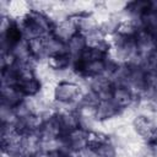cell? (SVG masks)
Here are the masks:
<instances>
[{"mask_svg": "<svg viewBox=\"0 0 157 157\" xmlns=\"http://www.w3.org/2000/svg\"><path fill=\"white\" fill-rule=\"evenodd\" d=\"M77 33H78V29H77L75 20L72 17H67V18H65L63 21H59V22L54 23L50 34L54 38H56L58 40H60V42L66 44Z\"/></svg>", "mask_w": 157, "mask_h": 157, "instance_id": "obj_2", "label": "cell"}, {"mask_svg": "<svg viewBox=\"0 0 157 157\" xmlns=\"http://www.w3.org/2000/svg\"><path fill=\"white\" fill-rule=\"evenodd\" d=\"M139 21H140L141 29L146 31L155 38L157 37V9L156 7L152 6L147 12H145L140 17Z\"/></svg>", "mask_w": 157, "mask_h": 157, "instance_id": "obj_17", "label": "cell"}, {"mask_svg": "<svg viewBox=\"0 0 157 157\" xmlns=\"http://www.w3.org/2000/svg\"><path fill=\"white\" fill-rule=\"evenodd\" d=\"M18 60L11 52L9 50H1V69H11L17 65Z\"/></svg>", "mask_w": 157, "mask_h": 157, "instance_id": "obj_23", "label": "cell"}, {"mask_svg": "<svg viewBox=\"0 0 157 157\" xmlns=\"http://www.w3.org/2000/svg\"><path fill=\"white\" fill-rule=\"evenodd\" d=\"M107 56V50H102L98 48H90L87 47L81 58L77 61L81 63H90V61H97V60H103ZM76 63V61H75Z\"/></svg>", "mask_w": 157, "mask_h": 157, "instance_id": "obj_20", "label": "cell"}, {"mask_svg": "<svg viewBox=\"0 0 157 157\" xmlns=\"http://www.w3.org/2000/svg\"><path fill=\"white\" fill-rule=\"evenodd\" d=\"M147 142V146L152 150H157V125L156 128L153 129V131L151 132V135L148 136V139L146 140Z\"/></svg>", "mask_w": 157, "mask_h": 157, "instance_id": "obj_24", "label": "cell"}, {"mask_svg": "<svg viewBox=\"0 0 157 157\" xmlns=\"http://www.w3.org/2000/svg\"><path fill=\"white\" fill-rule=\"evenodd\" d=\"M31 11H32L31 1L12 0V1H9L6 16L11 17L15 21H22V20H25L28 16V13Z\"/></svg>", "mask_w": 157, "mask_h": 157, "instance_id": "obj_8", "label": "cell"}, {"mask_svg": "<svg viewBox=\"0 0 157 157\" xmlns=\"http://www.w3.org/2000/svg\"><path fill=\"white\" fill-rule=\"evenodd\" d=\"M88 83V90L93 92L99 101L102 99H110L112 90H113V82L108 76H98L90 80H86Z\"/></svg>", "mask_w": 157, "mask_h": 157, "instance_id": "obj_4", "label": "cell"}, {"mask_svg": "<svg viewBox=\"0 0 157 157\" xmlns=\"http://www.w3.org/2000/svg\"><path fill=\"white\" fill-rule=\"evenodd\" d=\"M131 125H132L135 132L137 134V136H140L141 139H144L146 141L148 139V136L151 135V132L153 131V129L156 128V121L153 118L137 114V117L132 120Z\"/></svg>", "mask_w": 157, "mask_h": 157, "instance_id": "obj_7", "label": "cell"}, {"mask_svg": "<svg viewBox=\"0 0 157 157\" xmlns=\"http://www.w3.org/2000/svg\"><path fill=\"white\" fill-rule=\"evenodd\" d=\"M86 135H87V130L82 129L81 126L71 130L66 134L63 135L65 146L71 150V151H81L87 148L86 147Z\"/></svg>", "mask_w": 157, "mask_h": 157, "instance_id": "obj_5", "label": "cell"}, {"mask_svg": "<svg viewBox=\"0 0 157 157\" xmlns=\"http://www.w3.org/2000/svg\"><path fill=\"white\" fill-rule=\"evenodd\" d=\"M25 99V96L21 93L17 86H5L1 85V103L10 105L11 108L17 107L22 101Z\"/></svg>", "mask_w": 157, "mask_h": 157, "instance_id": "obj_11", "label": "cell"}, {"mask_svg": "<svg viewBox=\"0 0 157 157\" xmlns=\"http://www.w3.org/2000/svg\"><path fill=\"white\" fill-rule=\"evenodd\" d=\"M42 81L37 76L32 77H26V78H20L17 87L21 91V93L25 97H36L42 91Z\"/></svg>", "mask_w": 157, "mask_h": 157, "instance_id": "obj_9", "label": "cell"}, {"mask_svg": "<svg viewBox=\"0 0 157 157\" xmlns=\"http://www.w3.org/2000/svg\"><path fill=\"white\" fill-rule=\"evenodd\" d=\"M39 135L42 139H54V137H60L64 135V131L60 126L56 114L54 117L44 120V123L39 130Z\"/></svg>", "mask_w": 157, "mask_h": 157, "instance_id": "obj_12", "label": "cell"}, {"mask_svg": "<svg viewBox=\"0 0 157 157\" xmlns=\"http://www.w3.org/2000/svg\"><path fill=\"white\" fill-rule=\"evenodd\" d=\"M56 115H58V119H59V123H60V126L64 134L80 128V117H78L77 109L61 112V113H58Z\"/></svg>", "mask_w": 157, "mask_h": 157, "instance_id": "obj_14", "label": "cell"}, {"mask_svg": "<svg viewBox=\"0 0 157 157\" xmlns=\"http://www.w3.org/2000/svg\"><path fill=\"white\" fill-rule=\"evenodd\" d=\"M119 114V109L110 99H102L96 107V119L97 121H103Z\"/></svg>", "mask_w": 157, "mask_h": 157, "instance_id": "obj_16", "label": "cell"}, {"mask_svg": "<svg viewBox=\"0 0 157 157\" xmlns=\"http://www.w3.org/2000/svg\"><path fill=\"white\" fill-rule=\"evenodd\" d=\"M17 22H20L23 37L27 40L34 37L49 36L53 28V22L49 20V17L45 13L38 11H31L25 20Z\"/></svg>", "mask_w": 157, "mask_h": 157, "instance_id": "obj_1", "label": "cell"}, {"mask_svg": "<svg viewBox=\"0 0 157 157\" xmlns=\"http://www.w3.org/2000/svg\"><path fill=\"white\" fill-rule=\"evenodd\" d=\"M112 139V136L107 135L105 132L101 131V130H88L87 135H86V147L90 151H94L96 148H98L99 146H102L103 144L108 142Z\"/></svg>", "mask_w": 157, "mask_h": 157, "instance_id": "obj_18", "label": "cell"}, {"mask_svg": "<svg viewBox=\"0 0 157 157\" xmlns=\"http://www.w3.org/2000/svg\"><path fill=\"white\" fill-rule=\"evenodd\" d=\"M110 101L115 104V107L120 110L132 105L136 103V97L132 93V91L124 85H114L110 94Z\"/></svg>", "mask_w": 157, "mask_h": 157, "instance_id": "obj_3", "label": "cell"}, {"mask_svg": "<svg viewBox=\"0 0 157 157\" xmlns=\"http://www.w3.org/2000/svg\"><path fill=\"white\" fill-rule=\"evenodd\" d=\"M104 9L113 16H117V15H120L123 13L126 7H128V4L129 1H120V0H108V1H102Z\"/></svg>", "mask_w": 157, "mask_h": 157, "instance_id": "obj_22", "label": "cell"}, {"mask_svg": "<svg viewBox=\"0 0 157 157\" xmlns=\"http://www.w3.org/2000/svg\"><path fill=\"white\" fill-rule=\"evenodd\" d=\"M71 17L76 22L78 33L82 34V36H87V34H90L93 31L99 28L98 22L96 21V18L92 13H90V15H76V16H71Z\"/></svg>", "mask_w": 157, "mask_h": 157, "instance_id": "obj_15", "label": "cell"}, {"mask_svg": "<svg viewBox=\"0 0 157 157\" xmlns=\"http://www.w3.org/2000/svg\"><path fill=\"white\" fill-rule=\"evenodd\" d=\"M152 7V1L147 0H137V1H129L126 11L136 20H140V17L147 12Z\"/></svg>", "mask_w": 157, "mask_h": 157, "instance_id": "obj_19", "label": "cell"}, {"mask_svg": "<svg viewBox=\"0 0 157 157\" xmlns=\"http://www.w3.org/2000/svg\"><path fill=\"white\" fill-rule=\"evenodd\" d=\"M45 61H47L49 69L54 72H61V71H65L74 66V60L66 52L55 54V55H50V56H48V59Z\"/></svg>", "mask_w": 157, "mask_h": 157, "instance_id": "obj_10", "label": "cell"}, {"mask_svg": "<svg viewBox=\"0 0 157 157\" xmlns=\"http://www.w3.org/2000/svg\"><path fill=\"white\" fill-rule=\"evenodd\" d=\"M28 43V50L31 58L38 63V61H45L48 58V50H47V36L44 37H34L27 40Z\"/></svg>", "mask_w": 157, "mask_h": 157, "instance_id": "obj_6", "label": "cell"}, {"mask_svg": "<svg viewBox=\"0 0 157 157\" xmlns=\"http://www.w3.org/2000/svg\"><path fill=\"white\" fill-rule=\"evenodd\" d=\"M87 48V43H86V38L85 36L77 33L75 37H72L67 43H66V53L71 56V59L75 61H77L81 55L83 54V52Z\"/></svg>", "mask_w": 157, "mask_h": 157, "instance_id": "obj_13", "label": "cell"}, {"mask_svg": "<svg viewBox=\"0 0 157 157\" xmlns=\"http://www.w3.org/2000/svg\"><path fill=\"white\" fill-rule=\"evenodd\" d=\"M121 124H124V121H123V119L120 118V115L118 114V115H115V117H113V118H109V119H107V120L99 121V130L103 131V132H105L107 135L112 136V135L115 132V130H117Z\"/></svg>", "mask_w": 157, "mask_h": 157, "instance_id": "obj_21", "label": "cell"}]
</instances>
